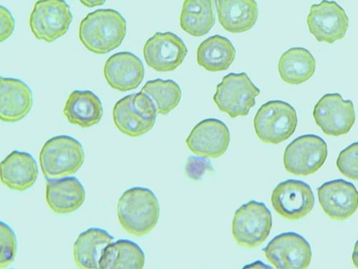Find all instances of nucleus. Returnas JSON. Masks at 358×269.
<instances>
[{
    "label": "nucleus",
    "mask_w": 358,
    "mask_h": 269,
    "mask_svg": "<svg viewBox=\"0 0 358 269\" xmlns=\"http://www.w3.org/2000/svg\"><path fill=\"white\" fill-rule=\"evenodd\" d=\"M127 34V21L113 9H99L81 21L79 38L82 44L96 54H106L122 45Z\"/></svg>",
    "instance_id": "obj_1"
},
{
    "label": "nucleus",
    "mask_w": 358,
    "mask_h": 269,
    "mask_svg": "<svg viewBox=\"0 0 358 269\" xmlns=\"http://www.w3.org/2000/svg\"><path fill=\"white\" fill-rule=\"evenodd\" d=\"M117 215L119 223L127 232L137 237L145 235L158 224L159 200L149 189H130L119 199Z\"/></svg>",
    "instance_id": "obj_2"
},
{
    "label": "nucleus",
    "mask_w": 358,
    "mask_h": 269,
    "mask_svg": "<svg viewBox=\"0 0 358 269\" xmlns=\"http://www.w3.org/2000/svg\"><path fill=\"white\" fill-rule=\"evenodd\" d=\"M40 164L47 180H57L77 173L85 161L80 143L69 136L48 140L40 154Z\"/></svg>",
    "instance_id": "obj_3"
},
{
    "label": "nucleus",
    "mask_w": 358,
    "mask_h": 269,
    "mask_svg": "<svg viewBox=\"0 0 358 269\" xmlns=\"http://www.w3.org/2000/svg\"><path fill=\"white\" fill-rule=\"evenodd\" d=\"M273 221L264 203L251 201L235 212L231 232L238 245L247 249L261 246L270 235Z\"/></svg>",
    "instance_id": "obj_4"
},
{
    "label": "nucleus",
    "mask_w": 358,
    "mask_h": 269,
    "mask_svg": "<svg viewBox=\"0 0 358 269\" xmlns=\"http://www.w3.org/2000/svg\"><path fill=\"white\" fill-rule=\"evenodd\" d=\"M157 114L152 101L141 92L118 101L113 110L115 126L131 137H138L150 131L156 124Z\"/></svg>",
    "instance_id": "obj_5"
},
{
    "label": "nucleus",
    "mask_w": 358,
    "mask_h": 269,
    "mask_svg": "<svg viewBox=\"0 0 358 269\" xmlns=\"http://www.w3.org/2000/svg\"><path fill=\"white\" fill-rule=\"evenodd\" d=\"M295 109L282 101H271L258 110L254 126L257 136L267 144H279L289 138L297 126Z\"/></svg>",
    "instance_id": "obj_6"
},
{
    "label": "nucleus",
    "mask_w": 358,
    "mask_h": 269,
    "mask_svg": "<svg viewBox=\"0 0 358 269\" xmlns=\"http://www.w3.org/2000/svg\"><path fill=\"white\" fill-rule=\"evenodd\" d=\"M259 94L247 73H229L217 85L213 99L220 110L234 118L248 115Z\"/></svg>",
    "instance_id": "obj_7"
},
{
    "label": "nucleus",
    "mask_w": 358,
    "mask_h": 269,
    "mask_svg": "<svg viewBox=\"0 0 358 269\" xmlns=\"http://www.w3.org/2000/svg\"><path fill=\"white\" fill-rule=\"evenodd\" d=\"M73 21L70 6L63 0H41L35 4L29 26L36 38L52 43L64 36Z\"/></svg>",
    "instance_id": "obj_8"
},
{
    "label": "nucleus",
    "mask_w": 358,
    "mask_h": 269,
    "mask_svg": "<svg viewBox=\"0 0 358 269\" xmlns=\"http://www.w3.org/2000/svg\"><path fill=\"white\" fill-rule=\"evenodd\" d=\"M328 150L326 142L316 135L295 138L285 149L283 163L286 170L296 175L314 174L324 164Z\"/></svg>",
    "instance_id": "obj_9"
},
{
    "label": "nucleus",
    "mask_w": 358,
    "mask_h": 269,
    "mask_svg": "<svg viewBox=\"0 0 358 269\" xmlns=\"http://www.w3.org/2000/svg\"><path fill=\"white\" fill-rule=\"evenodd\" d=\"M262 251L276 269H308L313 258L309 242L295 232L279 234Z\"/></svg>",
    "instance_id": "obj_10"
},
{
    "label": "nucleus",
    "mask_w": 358,
    "mask_h": 269,
    "mask_svg": "<svg viewBox=\"0 0 358 269\" xmlns=\"http://www.w3.org/2000/svg\"><path fill=\"white\" fill-rule=\"evenodd\" d=\"M313 117L317 125L328 136L348 133L355 122L352 101H345L340 94H327L315 105Z\"/></svg>",
    "instance_id": "obj_11"
},
{
    "label": "nucleus",
    "mask_w": 358,
    "mask_h": 269,
    "mask_svg": "<svg viewBox=\"0 0 358 269\" xmlns=\"http://www.w3.org/2000/svg\"><path fill=\"white\" fill-rule=\"evenodd\" d=\"M315 198L311 187L304 182L287 180L273 190L271 203L282 218L296 221L307 217L315 206Z\"/></svg>",
    "instance_id": "obj_12"
},
{
    "label": "nucleus",
    "mask_w": 358,
    "mask_h": 269,
    "mask_svg": "<svg viewBox=\"0 0 358 269\" xmlns=\"http://www.w3.org/2000/svg\"><path fill=\"white\" fill-rule=\"evenodd\" d=\"M188 54L181 38L176 34L157 33L143 47L146 64L158 72H170L180 66Z\"/></svg>",
    "instance_id": "obj_13"
},
{
    "label": "nucleus",
    "mask_w": 358,
    "mask_h": 269,
    "mask_svg": "<svg viewBox=\"0 0 358 269\" xmlns=\"http://www.w3.org/2000/svg\"><path fill=\"white\" fill-rule=\"evenodd\" d=\"M307 23L310 32L318 42L332 44L345 37L349 18L337 3L322 1L310 7Z\"/></svg>",
    "instance_id": "obj_14"
},
{
    "label": "nucleus",
    "mask_w": 358,
    "mask_h": 269,
    "mask_svg": "<svg viewBox=\"0 0 358 269\" xmlns=\"http://www.w3.org/2000/svg\"><path fill=\"white\" fill-rule=\"evenodd\" d=\"M190 152L205 159H217L227 151L230 132L218 119L208 118L199 123L186 140Z\"/></svg>",
    "instance_id": "obj_15"
},
{
    "label": "nucleus",
    "mask_w": 358,
    "mask_h": 269,
    "mask_svg": "<svg viewBox=\"0 0 358 269\" xmlns=\"http://www.w3.org/2000/svg\"><path fill=\"white\" fill-rule=\"evenodd\" d=\"M320 204L323 212L331 219L345 221L358 208V191L343 179L328 182L317 189Z\"/></svg>",
    "instance_id": "obj_16"
},
{
    "label": "nucleus",
    "mask_w": 358,
    "mask_h": 269,
    "mask_svg": "<svg viewBox=\"0 0 358 269\" xmlns=\"http://www.w3.org/2000/svg\"><path fill=\"white\" fill-rule=\"evenodd\" d=\"M145 75L141 59L131 52H119L111 55L104 66V76L108 85L120 92L136 89Z\"/></svg>",
    "instance_id": "obj_17"
},
{
    "label": "nucleus",
    "mask_w": 358,
    "mask_h": 269,
    "mask_svg": "<svg viewBox=\"0 0 358 269\" xmlns=\"http://www.w3.org/2000/svg\"><path fill=\"white\" fill-rule=\"evenodd\" d=\"M34 97L31 89L22 80L0 78V119L2 122H20L31 111Z\"/></svg>",
    "instance_id": "obj_18"
},
{
    "label": "nucleus",
    "mask_w": 358,
    "mask_h": 269,
    "mask_svg": "<svg viewBox=\"0 0 358 269\" xmlns=\"http://www.w3.org/2000/svg\"><path fill=\"white\" fill-rule=\"evenodd\" d=\"M38 168L34 158L29 154L15 151L0 165L1 182L11 190L24 191L36 182Z\"/></svg>",
    "instance_id": "obj_19"
},
{
    "label": "nucleus",
    "mask_w": 358,
    "mask_h": 269,
    "mask_svg": "<svg viewBox=\"0 0 358 269\" xmlns=\"http://www.w3.org/2000/svg\"><path fill=\"white\" fill-rule=\"evenodd\" d=\"M46 202L57 215L75 212L84 203L85 189L76 177L46 180Z\"/></svg>",
    "instance_id": "obj_20"
},
{
    "label": "nucleus",
    "mask_w": 358,
    "mask_h": 269,
    "mask_svg": "<svg viewBox=\"0 0 358 269\" xmlns=\"http://www.w3.org/2000/svg\"><path fill=\"white\" fill-rule=\"evenodd\" d=\"M218 18L226 31L242 34L251 29L259 16L258 6L254 0L216 1Z\"/></svg>",
    "instance_id": "obj_21"
},
{
    "label": "nucleus",
    "mask_w": 358,
    "mask_h": 269,
    "mask_svg": "<svg viewBox=\"0 0 358 269\" xmlns=\"http://www.w3.org/2000/svg\"><path fill=\"white\" fill-rule=\"evenodd\" d=\"M114 238L106 231L89 228L81 233L73 246L74 260L80 269H100L99 262Z\"/></svg>",
    "instance_id": "obj_22"
},
{
    "label": "nucleus",
    "mask_w": 358,
    "mask_h": 269,
    "mask_svg": "<svg viewBox=\"0 0 358 269\" xmlns=\"http://www.w3.org/2000/svg\"><path fill=\"white\" fill-rule=\"evenodd\" d=\"M64 113L70 124L86 129L101 122L103 109L101 101L94 93L74 91L66 101Z\"/></svg>",
    "instance_id": "obj_23"
},
{
    "label": "nucleus",
    "mask_w": 358,
    "mask_h": 269,
    "mask_svg": "<svg viewBox=\"0 0 358 269\" xmlns=\"http://www.w3.org/2000/svg\"><path fill=\"white\" fill-rule=\"evenodd\" d=\"M316 61L306 48H292L280 58L278 70L281 78L287 83L299 85L308 81L315 74Z\"/></svg>",
    "instance_id": "obj_24"
},
{
    "label": "nucleus",
    "mask_w": 358,
    "mask_h": 269,
    "mask_svg": "<svg viewBox=\"0 0 358 269\" xmlns=\"http://www.w3.org/2000/svg\"><path fill=\"white\" fill-rule=\"evenodd\" d=\"M197 63L205 70L220 72L227 70L236 57V49L225 37L217 35L206 39L197 49Z\"/></svg>",
    "instance_id": "obj_25"
},
{
    "label": "nucleus",
    "mask_w": 358,
    "mask_h": 269,
    "mask_svg": "<svg viewBox=\"0 0 358 269\" xmlns=\"http://www.w3.org/2000/svg\"><path fill=\"white\" fill-rule=\"evenodd\" d=\"M214 3L210 0H187L180 15L183 31L194 37H201L211 31L215 24Z\"/></svg>",
    "instance_id": "obj_26"
},
{
    "label": "nucleus",
    "mask_w": 358,
    "mask_h": 269,
    "mask_svg": "<svg viewBox=\"0 0 358 269\" xmlns=\"http://www.w3.org/2000/svg\"><path fill=\"white\" fill-rule=\"evenodd\" d=\"M145 254L136 243L121 239L108 245L99 262L100 269H143Z\"/></svg>",
    "instance_id": "obj_27"
},
{
    "label": "nucleus",
    "mask_w": 358,
    "mask_h": 269,
    "mask_svg": "<svg viewBox=\"0 0 358 269\" xmlns=\"http://www.w3.org/2000/svg\"><path fill=\"white\" fill-rule=\"evenodd\" d=\"M141 93L154 103L158 113L166 115L180 103L181 87L172 80H148L142 87Z\"/></svg>",
    "instance_id": "obj_28"
},
{
    "label": "nucleus",
    "mask_w": 358,
    "mask_h": 269,
    "mask_svg": "<svg viewBox=\"0 0 358 269\" xmlns=\"http://www.w3.org/2000/svg\"><path fill=\"white\" fill-rule=\"evenodd\" d=\"M0 266L4 269L10 266L15 259L17 252V238L12 228L6 224L0 223Z\"/></svg>",
    "instance_id": "obj_29"
},
{
    "label": "nucleus",
    "mask_w": 358,
    "mask_h": 269,
    "mask_svg": "<svg viewBox=\"0 0 358 269\" xmlns=\"http://www.w3.org/2000/svg\"><path fill=\"white\" fill-rule=\"evenodd\" d=\"M336 164L343 175L358 181V142L350 145L340 153Z\"/></svg>",
    "instance_id": "obj_30"
},
{
    "label": "nucleus",
    "mask_w": 358,
    "mask_h": 269,
    "mask_svg": "<svg viewBox=\"0 0 358 269\" xmlns=\"http://www.w3.org/2000/svg\"><path fill=\"white\" fill-rule=\"evenodd\" d=\"M0 10V36L1 42H3L13 34L15 22L11 13L6 7L1 6Z\"/></svg>",
    "instance_id": "obj_31"
},
{
    "label": "nucleus",
    "mask_w": 358,
    "mask_h": 269,
    "mask_svg": "<svg viewBox=\"0 0 358 269\" xmlns=\"http://www.w3.org/2000/svg\"><path fill=\"white\" fill-rule=\"evenodd\" d=\"M210 165V163H208L205 158L190 157L188 160L186 170L192 178L193 177V179H196V180H197L201 175H202L203 173L208 168Z\"/></svg>",
    "instance_id": "obj_32"
},
{
    "label": "nucleus",
    "mask_w": 358,
    "mask_h": 269,
    "mask_svg": "<svg viewBox=\"0 0 358 269\" xmlns=\"http://www.w3.org/2000/svg\"><path fill=\"white\" fill-rule=\"evenodd\" d=\"M242 269H274L272 266L265 264L262 261H256L248 264Z\"/></svg>",
    "instance_id": "obj_33"
},
{
    "label": "nucleus",
    "mask_w": 358,
    "mask_h": 269,
    "mask_svg": "<svg viewBox=\"0 0 358 269\" xmlns=\"http://www.w3.org/2000/svg\"><path fill=\"white\" fill-rule=\"evenodd\" d=\"M106 1L104 0H96V1H89V0H81L80 3L87 8H94L103 6Z\"/></svg>",
    "instance_id": "obj_34"
},
{
    "label": "nucleus",
    "mask_w": 358,
    "mask_h": 269,
    "mask_svg": "<svg viewBox=\"0 0 358 269\" xmlns=\"http://www.w3.org/2000/svg\"><path fill=\"white\" fill-rule=\"evenodd\" d=\"M352 261L356 269H358V240L356 242L355 245L354 250L352 255Z\"/></svg>",
    "instance_id": "obj_35"
}]
</instances>
